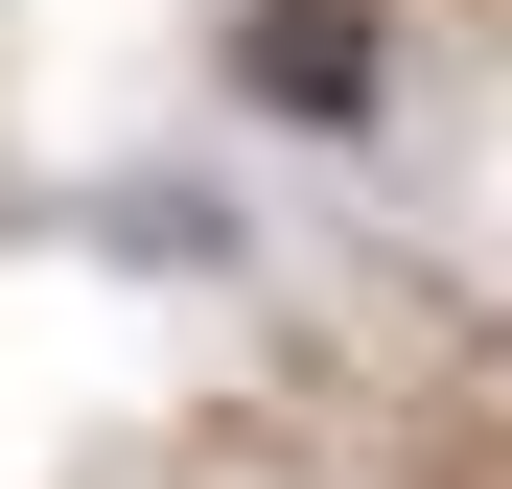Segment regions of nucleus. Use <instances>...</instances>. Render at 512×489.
Wrapping results in <instances>:
<instances>
[{
  "mask_svg": "<svg viewBox=\"0 0 512 489\" xmlns=\"http://www.w3.org/2000/svg\"><path fill=\"white\" fill-rule=\"evenodd\" d=\"M233 94L303 117V140H373L396 117V0H233Z\"/></svg>",
  "mask_w": 512,
  "mask_h": 489,
  "instance_id": "1",
  "label": "nucleus"
}]
</instances>
